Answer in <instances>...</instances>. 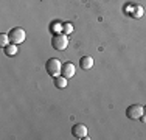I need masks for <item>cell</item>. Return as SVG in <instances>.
<instances>
[{
    "label": "cell",
    "instance_id": "cell-7",
    "mask_svg": "<svg viewBox=\"0 0 146 140\" xmlns=\"http://www.w3.org/2000/svg\"><path fill=\"white\" fill-rule=\"evenodd\" d=\"M79 67L82 70H89L93 67V58L92 56H82L81 59H79Z\"/></svg>",
    "mask_w": 146,
    "mask_h": 140
},
{
    "label": "cell",
    "instance_id": "cell-11",
    "mask_svg": "<svg viewBox=\"0 0 146 140\" xmlns=\"http://www.w3.org/2000/svg\"><path fill=\"white\" fill-rule=\"evenodd\" d=\"M131 16H132V17H135V19H140V17L143 16V8H141V6H135V13L132 11V13H131Z\"/></svg>",
    "mask_w": 146,
    "mask_h": 140
},
{
    "label": "cell",
    "instance_id": "cell-2",
    "mask_svg": "<svg viewBox=\"0 0 146 140\" xmlns=\"http://www.w3.org/2000/svg\"><path fill=\"white\" fill-rule=\"evenodd\" d=\"M45 70H47V73L50 76H53V78H56V76L61 75V70H62V62L59 61L56 58H50L47 61V64H45Z\"/></svg>",
    "mask_w": 146,
    "mask_h": 140
},
{
    "label": "cell",
    "instance_id": "cell-3",
    "mask_svg": "<svg viewBox=\"0 0 146 140\" xmlns=\"http://www.w3.org/2000/svg\"><path fill=\"white\" fill-rule=\"evenodd\" d=\"M8 36H9V41H11L13 44H22V42L27 39L25 30H23V28H20V27L11 28V30H9V33H8Z\"/></svg>",
    "mask_w": 146,
    "mask_h": 140
},
{
    "label": "cell",
    "instance_id": "cell-4",
    "mask_svg": "<svg viewBox=\"0 0 146 140\" xmlns=\"http://www.w3.org/2000/svg\"><path fill=\"white\" fill-rule=\"evenodd\" d=\"M143 114H145V107L140 106V104H131L126 109V117L129 120H138Z\"/></svg>",
    "mask_w": 146,
    "mask_h": 140
},
{
    "label": "cell",
    "instance_id": "cell-9",
    "mask_svg": "<svg viewBox=\"0 0 146 140\" xmlns=\"http://www.w3.org/2000/svg\"><path fill=\"white\" fill-rule=\"evenodd\" d=\"M16 53H17V44L9 42V44L5 47V55H6V56H14Z\"/></svg>",
    "mask_w": 146,
    "mask_h": 140
},
{
    "label": "cell",
    "instance_id": "cell-14",
    "mask_svg": "<svg viewBox=\"0 0 146 140\" xmlns=\"http://www.w3.org/2000/svg\"><path fill=\"white\" fill-rule=\"evenodd\" d=\"M145 114H146V106H145Z\"/></svg>",
    "mask_w": 146,
    "mask_h": 140
},
{
    "label": "cell",
    "instance_id": "cell-8",
    "mask_svg": "<svg viewBox=\"0 0 146 140\" xmlns=\"http://www.w3.org/2000/svg\"><path fill=\"white\" fill-rule=\"evenodd\" d=\"M54 86H56L58 89H65V87H67V78L62 76V75L56 76V78H54Z\"/></svg>",
    "mask_w": 146,
    "mask_h": 140
},
{
    "label": "cell",
    "instance_id": "cell-12",
    "mask_svg": "<svg viewBox=\"0 0 146 140\" xmlns=\"http://www.w3.org/2000/svg\"><path fill=\"white\" fill-rule=\"evenodd\" d=\"M62 30H64V33L65 34H70L72 31H73V25L70 22H67V23H62Z\"/></svg>",
    "mask_w": 146,
    "mask_h": 140
},
{
    "label": "cell",
    "instance_id": "cell-13",
    "mask_svg": "<svg viewBox=\"0 0 146 140\" xmlns=\"http://www.w3.org/2000/svg\"><path fill=\"white\" fill-rule=\"evenodd\" d=\"M140 120L143 121V123H146V114H143V115H141V117H140Z\"/></svg>",
    "mask_w": 146,
    "mask_h": 140
},
{
    "label": "cell",
    "instance_id": "cell-5",
    "mask_svg": "<svg viewBox=\"0 0 146 140\" xmlns=\"http://www.w3.org/2000/svg\"><path fill=\"white\" fill-rule=\"evenodd\" d=\"M72 135L75 139H78V140L86 139V137H87V128H86V125H82V123L75 125L72 128Z\"/></svg>",
    "mask_w": 146,
    "mask_h": 140
},
{
    "label": "cell",
    "instance_id": "cell-6",
    "mask_svg": "<svg viewBox=\"0 0 146 140\" xmlns=\"http://www.w3.org/2000/svg\"><path fill=\"white\" fill-rule=\"evenodd\" d=\"M76 73V67L72 64V62H65V64H62V70H61V75L65 76V78H72V76H75Z\"/></svg>",
    "mask_w": 146,
    "mask_h": 140
},
{
    "label": "cell",
    "instance_id": "cell-1",
    "mask_svg": "<svg viewBox=\"0 0 146 140\" xmlns=\"http://www.w3.org/2000/svg\"><path fill=\"white\" fill-rule=\"evenodd\" d=\"M51 47L58 51H64L68 47V37L65 33H54L51 37Z\"/></svg>",
    "mask_w": 146,
    "mask_h": 140
},
{
    "label": "cell",
    "instance_id": "cell-10",
    "mask_svg": "<svg viewBox=\"0 0 146 140\" xmlns=\"http://www.w3.org/2000/svg\"><path fill=\"white\" fill-rule=\"evenodd\" d=\"M9 42H11V41H9L8 33H2V34H0V47H2V48H5Z\"/></svg>",
    "mask_w": 146,
    "mask_h": 140
}]
</instances>
